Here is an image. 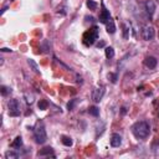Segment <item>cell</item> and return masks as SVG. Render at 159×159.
Returning a JSON list of instances; mask_svg holds the SVG:
<instances>
[{
    "label": "cell",
    "instance_id": "10",
    "mask_svg": "<svg viewBox=\"0 0 159 159\" xmlns=\"http://www.w3.org/2000/svg\"><path fill=\"white\" fill-rule=\"evenodd\" d=\"M52 157V158H55L54 156V149L51 148V147H45L44 149H41L37 152V157Z\"/></svg>",
    "mask_w": 159,
    "mask_h": 159
},
{
    "label": "cell",
    "instance_id": "33",
    "mask_svg": "<svg viewBox=\"0 0 159 159\" xmlns=\"http://www.w3.org/2000/svg\"><path fill=\"white\" fill-rule=\"evenodd\" d=\"M6 9H7V6H4L3 9H1V13H0V14L3 15V14H4V13H5V11H6Z\"/></svg>",
    "mask_w": 159,
    "mask_h": 159
},
{
    "label": "cell",
    "instance_id": "4",
    "mask_svg": "<svg viewBox=\"0 0 159 159\" xmlns=\"http://www.w3.org/2000/svg\"><path fill=\"white\" fill-rule=\"evenodd\" d=\"M7 108H9V116L10 117H19L20 116V103H19L18 100H13L9 101V103H7Z\"/></svg>",
    "mask_w": 159,
    "mask_h": 159
},
{
    "label": "cell",
    "instance_id": "30",
    "mask_svg": "<svg viewBox=\"0 0 159 159\" xmlns=\"http://www.w3.org/2000/svg\"><path fill=\"white\" fill-rule=\"evenodd\" d=\"M103 46H104V41H100L97 44V47H103Z\"/></svg>",
    "mask_w": 159,
    "mask_h": 159
},
{
    "label": "cell",
    "instance_id": "16",
    "mask_svg": "<svg viewBox=\"0 0 159 159\" xmlns=\"http://www.w3.org/2000/svg\"><path fill=\"white\" fill-rule=\"evenodd\" d=\"M28 63H29V66L31 67V70L34 71L35 73H40V70H39V66H37V63L34 61L32 59H28Z\"/></svg>",
    "mask_w": 159,
    "mask_h": 159
},
{
    "label": "cell",
    "instance_id": "5",
    "mask_svg": "<svg viewBox=\"0 0 159 159\" xmlns=\"http://www.w3.org/2000/svg\"><path fill=\"white\" fill-rule=\"evenodd\" d=\"M141 35H142V37H143V40H146V41L153 40V39H154V35H156L154 28H153V26H149V25H144V26L142 28Z\"/></svg>",
    "mask_w": 159,
    "mask_h": 159
},
{
    "label": "cell",
    "instance_id": "26",
    "mask_svg": "<svg viewBox=\"0 0 159 159\" xmlns=\"http://www.w3.org/2000/svg\"><path fill=\"white\" fill-rule=\"evenodd\" d=\"M25 98H26V103H28V104H32L34 103V97L32 96L25 94Z\"/></svg>",
    "mask_w": 159,
    "mask_h": 159
},
{
    "label": "cell",
    "instance_id": "18",
    "mask_svg": "<svg viewBox=\"0 0 159 159\" xmlns=\"http://www.w3.org/2000/svg\"><path fill=\"white\" fill-rule=\"evenodd\" d=\"M88 113L93 117H98L100 116V108L96 107V106H92V107L88 108Z\"/></svg>",
    "mask_w": 159,
    "mask_h": 159
},
{
    "label": "cell",
    "instance_id": "6",
    "mask_svg": "<svg viewBox=\"0 0 159 159\" xmlns=\"http://www.w3.org/2000/svg\"><path fill=\"white\" fill-rule=\"evenodd\" d=\"M101 6H102V10H101V14H100V18H98V20H100V22H102V24L106 25L112 18H111V14H109V10L104 6V3L103 1L101 3Z\"/></svg>",
    "mask_w": 159,
    "mask_h": 159
},
{
    "label": "cell",
    "instance_id": "11",
    "mask_svg": "<svg viewBox=\"0 0 159 159\" xmlns=\"http://www.w3.org/2000/svg\"><path fill=\"white\" fill-rule=\"evenodd\" d=\"M121 144H122V137H121V134L113 133L111 137V146L113 148H117V147H119Z\"/></svg>",
    "mask_w": 159,
    "mask_h": 159
},
{
    "label": "cell",
    "instance_id": "17",
    "mask_svg": "<svg viewBox=\"0 0 159 159\" xmlns=\"http://www.w3.org/2000/svg\"><path fill=\"white\" fill-rule=\"evenodd\" d=\"M104 54H106V57H107L108 60L115 57V50H113V47H111V46L104 49Z\"/></svg>",
    "mask_w": 159,
    "mask_h": 159
},
{
    "label": "cell",
    "instance_id": "19",
    "mask_svg": "<svg viewBox=\"0 0 159 159\" xmlns=\"http://www.w3.org/2000/svg\"><path fill=\"white\" fill-rule=\"evenodd\" d=\"M77 103H78V100H77V98H73V100H70V102L67 103V109H69V111H73Z\"/></svg>",
    "mask_w": 159,
    "mask_h": 159
},
{
    "label": "cell",
    "instance_id": "15",
    "mask_svg": "<svg viewBox=\"0 0 159 159\" xmlns=\"http://www.w3.org/2000/svg\"><path fill=\"white\" fill-rule=\"evenodd\" d=\"M20 156H21V154L19 152H15V150H7V152L5 153V158L6 159H16Z\"/></svg>",
    "mask_w": 159,
    "mask_h": 159
},
{
    "label": "cell",
    "instance_id": "21",
    "mask_svg": "<svg viewBox=\"0 0 159 159\" xmlns=\"http://www.w3.org/2000/svg\"><path fill=\"white\" fill-rule=\"evenodd\" d=\"M37 106H39V108L41 109V111H45V109H47V107H49V102L46 100H40Z\"/></svg>",
    "mask_w": 159,
    "mask_h": 159
},
{
    "label": "cell",
    "instance_id": "14",
    "mask_svg": "<svg viewBox=\"0 0 159 159\" xmlns=\"http://www.w3.org/2000/svg\"><path fill=\"white\" fill-rule=\"evenodd\" d=\"M61 142H62V144L66 146V147H72V144H73L72 138L69 137V135H62V137H61Z\"/></svg>",
    "mask_w": 159,
    "mask_h": 159
},
{
    "label": "cell",
    "instance_id": "20",
    "mask_svg": "<svg viewBox=\"0 0 159 159\" xmlns=\"http://www.w3.org/2000/svg\"><path fill=\"white\" fill-rule=\"evenodd\" d=\"M50 42H49L47 40H44L42 42H41V49L44 50V52H50Z\"/></svg>",
    "mask_w": 159,
    "mask_h": 159
},
{
    "label": "cell",
    "instance_id": "23",
    "mask_svg": "<svg viewBox=\"0 0 159 159\" xmlns=\"http://www.w3.org/2000/svg\"><path fill=\"white\" fill-rule=\"evenodd\" d=\"M86 5H87V7H88L90 10H96V7H97V3H96V1H93V0H87Z\"/></svg>",
    "mask_w": 159,
    "mask_h": 159
},
{
    "label": "cell",
    "instance_id": "31",
    "mask_svg": "<svg viewBox=\"0 0 159 159\" xmlns=\"http://www.w3.org/2000/svg\"><path fill=\"white\" fill-rule=\"evenodd\" d=\"M76 78H77L76 81H77L78 83H82V77H81V76H78V75H76Z\"/></svg>",
    "mask_w": 159,
    "mask_h": 159
},
{
    "label": "cell",
    "instance_id": "29",
    "mask_svg": "<svg viewBox=\"0 0 159 159\" xmlns=\"http://www.w3.org/2000/svg\"><path fill=\"white\" fill-rule=\"evenodd\" d=\"M1 51H3V52H11L13 50H11V49H7V47H3Z\"/></svg>",
    "mask_w": 159,
    "mask_h": 159
},
{
    "label": "cell",
    "instance_id": "32",
    "mask_svg": "<svg viewBox=\"0 0 159 159\" xmlns=\"http://www.w3.org/2000/svg\"><path fill=\"white\" fill-rule=\"evenodd\" d=\"M86 19H87V21H94V19L92 16H86Z\"/></svg>",
    "mask_w": 159,
    "mask_h": 159
},
{
    "label": "cell",
    "instance_id": "1",
    "mask_svg": "<svg viewBox=\"0 0 159 159\" xmlns=\"http://www.w3.org/2000/svg\"><path fill=\"white\" fill-rule=\"evenodd\" d=\"M132 133L137 139H146L150 134V126L147 121H139L132 126Z\"/></svg>",
    "mask_w": 159,
    "mask_h": 159
},
{
    "label": "cell",
    "instance_id": "34",
    "mask_svg": "<svg viewBox=\"0 0 159 159\" xmlns=\"http://www.w3.org/2000/svg\"><path fill=\"white\" fill-rule=\"evenodd\" d=\"M10 1H14V0H10Z\"/></svg>",
    "mask_w": 159,
    "mask_h": 159
},
{
    "label": "cell",
    "instance_id": "12",
    "mask_svg": "<svg viewBox=\"0 0 159 159\" xmlns=\"http://www.w3.org/2000/svg\"><path fill=\"white\" fill-rule=\"evenodd\" d=\"M21 147H22V138H21V135H18V137L13 141V143H11V148L20 149Z\"/></svg>",
    "mask_w": 159,
    "mask_h": 159
},
{
    "label": "cell",
    "instance_id": "25",
    "mask_svg": "<svg viewBox=\"0 0 159 159\" xmlns=\"http://www.w3.org/2000/svg\"><path fill=\"white\" fill-rule=\"evenodd\" d=\"M108 78L111 80V82H112V83H116V82H117V80H118V75H117V73H112V72H109V73H108Z\"/></svg>",
    "mask_w": 159,
    "mask_h": 159
},
{
    "label": "cell",
    "instance_id": "24",
    "mask_svg": "<svg viewBox=\"0 0 159 159\" xmlns=\"http://www.w3.org/2000/svg\"><path fill=\"white\" fill-rule=\"evenodd\" d=\"M122 29H123V39L127 40L128 39V32H129V29H128V26L126 24L122 25Z\"/></svg>",
    "mask_w": 159,
    "mask_h": 159
},
{
    "label": "cell",
    "instance_id": "27",
    "mask_svg": "<svg viewBox=\"0 0 159 159\" xmlns=\"http://www.w3.org/2000/svg\"><path fill=\"white\" fill-rule=\"evenodd\" d=\"M57 13L60 14L61 13L62 15H66V6H62V7H59V10H57Z\"/></svg>",
    "mask_w": 159,
    "mask_h": 159
},
{
    "label": "cell",
    "instance_id": "13",
    "mask_svg": "<svg viewBox=\"0 0 159 159\" xmlns=\"http://www.w3.org/2000/svg\"><path fill=\"white\" fill-rule=\"evenodd\" d=\"M106 29H107V32L108 34H115L116 32V25H115V21H113V19H111L107 24H106Z\"/></svg>",
    "mask_w": 159,
    "mask_h": 159
},
{
    "label": "cell",
    "instance_id": "28",
    "mask_svg": "<svg viewBox=\"0 0 159 159\" xmlns=\"http://www.w3.org/2000/svg\"><path fill=\"white\" fill-rule=\"evenodd\" d=\"M126 113H127V107H122V108H121V115L124 116Z\"/></svg>",
    "mask_w": 159,
    "mask_h": 159
},
{
    "label": "cell",
    "instance_id": "3",
    "mask_svg": "<svg viewBox=\"0 0 159 159\" xmlns=\"http://www.w3.org/2000/svg\"><path fill=\"white\" fill-rule=\"evenodd\" d=\"M98 31H100V30H98L97 26H93L92 29L87 30V31L83 34V36H82L83 45L87 46V47L92 46V45L98 40Z\"/></svg>",
    "mask_w": 159,
    "mask_h": 159
},
{
    "label": "cell",
    "instance_id": "22",
    "mask_svg": "<svg viewBox=\"0 0 159 159\" xmlns=\"http://www.w3.org/2000/svg\"><path fill=\"white\" fill-rule=\"evenodd\" d=\"M11 91H13V90H11L10 87H6V86H1V87H0V92H1L3 96H7V94H10Z\"/></svg>",
    "mask_w": 159,
    "mask_h": 159
},
{
    "label": "cell",
    "instance_id": "8",
    "mask_svg": "<svg viewBox=\"0 0 159 159\" xmlns=\"http://www.w3.org/2000/svg\"><path fill=\"white\" fill-rule=\"evenodd\" d=\"M158 65V60L156 57H153V56H147V57L144 59V66L147 67V69L149 70H153L156 69Z\"/></svg>",
    "mask_w": 159,
    "mask_h": 159
},
{
    "label": "cell",
    "instance_id": "9",
    "mask_svg": "<svg viewBox=\"0 0 159 159\" xmlns=\"http://www.w3.org/2000/svg\"><path fill=\"white\" fill-rule=\"evenodd\" d=\"M144 7H146V11L148 13V15L152 18L154 11H156V3H154L153 0H147L144 4Z\"/></svg>",
    "mask_w": 159,
    "mask_h": 159
},
{
    "label": "cell",
    "instance_id": "2",
    "mask_svg": "<svg viewBox=\"0 0 159 159\" xmlns=\"http://www.w3.org/2000/svg\"><path fill=\"white\" fill-rule=\"evenodd\" d=\"M32 132H34V138L37 144H44L47 141V134H46V129H45L44 122L42 121H39L35 127H32Z\"/></svg>",
    "mask_w": 159,
    "mask_h": 159
},
{
    "label": "cell",
    "instance_id": "7",
    "mask_svg": "<svg viewBox=\"0 0 159 159\" xmlns=\"http://www.w3.org/2000/svg\"><path fill=\"white\" fill-rule=\"evenodd\" d=\"M104 92H106V90H104L103 86L94 88L93 92H92V100L96 102V103L101 102V100H102V98H103V96H104Z\"/></svg>",
    "mask_w": 159,
    "mask_h": 159
}]
</instances>
